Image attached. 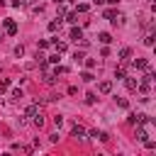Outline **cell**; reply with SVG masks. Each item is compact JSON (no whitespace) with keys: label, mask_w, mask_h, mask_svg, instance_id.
Returning <instances> with one entry per match:
<instances>
[{"label":"cell","mask_w":156,"mask_h":156,"mask_svg":"<svg viewBox=\"0 0 156 156\" xmlns=\"http://www.w3.org/2000/svg\"><path fill=\"white\" fill-rule=\"evenodd\" d=\"M85 134H88V132H85V129H83L80 124H76V127L71 129V136H73V139H78V141H85V139H88Z\"/></svg>","instance_id":"cell-1"},{"label":"cell","mask_w":156,"mask_h":156,"mask_svg":"<svg viewBox=\"0 0 156 156\" xmlns=\"http://www.w3.org/2000/svg\"><path fill=\"white\" fill-rule=\"evenodd\" d=\"M2 24H5V32H7L10 37H15V34H17V22H15V20H5Z\"/></svg>","instance_id":"cell-2"},{"label":"cell","mask_w":156,"mask_h":156,"mask_svg":"<svg viewBox=\"0 0 156 156\" xmlns=\"http://www.w3.org/2000/svg\"><path fill=\"white\" fill-rule=\"evenodd\" d=\"M132 66H134V71H149V68H151V63H149L146 58H136Z\"/></svg>","instance_id":"cell-3"},{"label":"cell","mask_w":156,"mask_h":156,"mask_svg":"<svg viewBox=\"0 0 156 156\" xmlns=\"http://www.w3.org/2000/svg\"><path fill=\"white\" fill-rule=\"evenodd\" d=\"M27 117H37V115H41V107H39V102H32L29 107H27V112H24Z\"/></svg>","instance_id":"cell-4"},{"label":"cell","mask_w":156,"mask_h":156,"mask_svg":"<svg viewBox=\"0 0 156 156\" xmlns=\"http://www.w3.org/2000/svg\"><path fill=\"white\" fill-rule=\"evenodd\" d=\"M98 90H100L102 95H110V93H112V80H102V83L98 85Z\"/></svg>","instance_id":"cell-5"},{"label":"cell","mask_w":156,"mask_h":156,"mask_svg":"<svg viewBox=\"0 0 156 156\" xmlns=\"http://www.w3.org/2000/svg\"><path fill=\"white\" fill-rule=\"evenodd\" d=\"M71 39H73V41L83 39V29H80V27H71Z\"/></svg>","instance_id":"cell-6"},{"label":"cell","mask_w":156,"mask_h":156,"mask_svg":"<svg viewBox=\"0 0 156 156\" xmlns=\"http://www.w3.org/2000/svg\"><path fill=\"white\" fill-rule=\"evenodd\" d=\"M117 56H119V61H127V58H129V56H132V49H129V46H122V49H119V54H117Z\"/></svg>","instance_id":"cell-7"},{"label":"cell","mask_w":156,"mask_h":156,"mask_svg":"<svg viewBox=\"0 0 156 156\" xmlns=\"http://www.w3.org/2000/svg\"><path fill=\"white\" fill-rule=\"evenodd\" d=\"M98 39H100V44H105V46H107V44L112 41V37H110L107 32H100V34H98Z\"/></svg>","instance_id":"cell-8"},{"label":"cell","mask_w":156,"mask_h":156,"mask_svg":"<svg viewBox=\"0 0 156 156\" xmlns=\"http://www.w3.org/2000/svg\"><path fill=\"white\" fill-rule=\"evenodd\" d=\"M54 46H56V54H63L68 46H66V41H58V39H54Z\"/></svg>","instance_id":"cell-9"},{"label":"cell","mask_w":156,"mask_h":156,"mask_svg":"<svg viewBox=\"0 0 156 156\" xmlns=\"http://www.w3.org/2000/svg\"><path fill=\"white\" fill-rule=\"evenodd\" d=\"M124 83H127V90H136V83H139V80H136V78H127V76H124Z\"/></svg>","instance_id":"cell-10"},{"label":"cell","mask_w":156,"mask_h":156,"mask_svg":"<svg viewBox=\"0 0 156 156\" xmlns=\"http://www.w3.org/2000/svg\"><path fill=\"white\" fill-rule=\"evenodd\" d=\"M90 136H93V139H100V141H107V139H110L105 132H98V129H95V132H90Z\"/></svg>","instance_id":"cell-11"},{"label":"cell","mask_w":156,"mask_h":156,"mask_svg":"<svg viewBox=\"0 0 156 156\" xmlns=\"http://www.w3.org/2000/svg\"><path fill=\"white\" fill-rule=\"evenodd\" d=\"M58 27H61V17H56L54 22H49V32H56Z\"/></svg>","instance_id":"cell-12"},{"label":"cell","mask_w":156,"mask_h":156,"mask_svg":"<svg viewBox=\"0 0 156 156\" xmlns=\"http://www.w3.org/2000/svg\"><path fill=\"white\" fill-rule=\"evenodd\" d=\"M95 102H98V95L95 93H88L85 95V105H95Z\"/></svg>","instance_id":"cell-13"},{"label":"cell","mask_w":156,"mask_h":156,"mask_svg":"<svg viewBox=\"0 0 156 156\" xmlns=\"http://www.w3.org/2000/svg\"><path fill=\"white\" fill-rule=\"evenodd\" d=\"M10 83H12L10 78H5V80H0V95H2V93H5L7 88H10Z\"/></svg>","instance_id":"cell-14"},{"label":"cell","mask_w":156,"mask_h":156,"mask_svg":"<svg viewBox=\"0 0 156 156\" xmlns=\"http://www.w3.org/2000/svg\"><path fill=\"white\" fill-rule=\"evenodd\" d=\"M22 95H24V93H22V90H20V88H15V90H12V93H10V98H12V100H20V98H22Z\"/></svg>","instance_id":"cell-15"},{"label":"cell","mask_w":156,"mask_h":156,"mask_svg":"<svg viewBox=\"0 0 156 156\" xmlns=\"http://www.w3.org/2000/svg\"><path fill=\"white\" fill-rule=\"evenodd\" d=\"M32 122H34V127H44V117H41V115L32 117Z\"/></svg>","instance_id":"cell-16"},{"label":"cell","mask_w":156,"mask_h":156,"mask_svg":"<svg viewBox=\"0 0 156 156\" xmlns=\"http://www.w3.org/2000/svg\"><path fill=\"white\" fill-rule=\"evenodd\" d=\"M115 15H117V10H105V20H110V22H112V20H115Z\"/></svg>","instance_id":"cell-17"},{"label":"cell","mask_w":156,"mask_h":156,"mask_svg":"<svg viewBox=\"0 0 156 156\" xmlns=\"http://www.w3.org/2000/svg\"><path fill=\"white\" fill-rule=\"evenodd\" d=\"M154 39H156L154 34H146V37H144V44H146V46H154Z\"/></svg>","instance_id":"cell-18"},{"label":"cell","mask_w":156,"mask_h":156,"mask_svg":"<svg viewBox=\"0 0 156 156\" xmlns=\"http://www.w3.org/2000/svg\"><path fill=\"white\" fill-rule=\"evenodd\" d=\"M15 56H17V58H20V56H24V46H22V44H17V46H15Z\"/></svg>","instance_id":"cell-19"},{"label":"cell","mask_w":156,"mask_h":156,"mask_svg":"<svg viewBox=\"0 0 156 156\" xmlns=\"http://www.w3.org/2000/svg\"><path fill=\"white\" fill-rule=\"evenodd\" d=\"M83 58H85V54H83V51H76V54H73V61H76V63H80Z\"/></svg>","instance_id":"cell-20"},{"label":"cell","mask_w":156,"mask_h":156,"mask_svg":"<svg viewBox=\"0 0 156 156\" xmlns=\"http://www.w3.org/2000/svg\"><path fill=\"white\" fill-rule=\"evenodd\" d=\"M80 78H83V80H85V83H90V80H95V78H93V73H90V71H85V73H80Z\"/></svg>","instance_id":"cell-21"},{"label":"cell","mask_w":156,"mask_h":156,"mask_svg":"<svg viewBox=\"0 0 156 156\" xmlns=\"http://www.w3.org/2000/svg\"><path fill=\"white\" fill-rule=\"evenodd\" d=\"M124 76H127V71H124V68H122V66H119V68H117V71H115V78H124Z\"/></svg>","instance_id":"cell-22"},{"label":"cell","mask_w":156,"mask_h":156,"mask_svg":"<svg viewBox=\"0 0 156 156\" xmlns=\"http://www.w3.org/2000/svg\"><path fill=\"white\" fill-rule=\"evenodd\" d=\"M117 107H122V110H127V107H129V102H127L124 98H119V100H117Z\"/></svg>","instance_id":"cell-23"},{"label":"cell","mask_w":156,"mask_h":156,"mask_svg":"<svg viewBox=\"0 0 156 156\" xmlns=\"http://www.w3.org/2000/svg\"><path fill=\"white\" fill-rule=\"evenodd\" d=\"M54 124L61 127V124H63V115H54Z\"/></svg>","instance_id":"cell-24"},{"label":"cell","mask_w":156,"mask_h":156,"mask_svg":"<svg viewBox=\"0 0 156 156\" xmlns=\"http://www.w3.org/2000/svg\"><path fill=\"white\" fill-rule=\"evenodd\" d=\"M85 10H88L85 2H78V5H76V12H85Z\"/></svg>","instance_id":"cell-25"},{"label":"cell","mask_w":156,"mask_h":156,"mask_svg":"<svg viewBox=\"0 0 156 156\" xmlns=\"http://www.w3.org/2000/svg\"><path fill=\"white\" fill-rule=\"evenodd\" d=\"M85 66L88 68H95V58H85Z\"/></svg>","instance_id":"cell-26"},{"label":"cell","mask_w":156,"mask_h":156,"mask_svg":"<svg viewBox=\"0 0 156 156\" xmlns=\"http://www.w3.org/2000/svg\"><path fill=\"white\" fill-rule=\"evenodd\" d=\"M24 5V0H12V7H22Z\"/></svg>","instance_id":"cell-27"},{"label":"cell","mask_w":156,"mask_h":156,"mask_svg":"<svg viewBox=\"0 0 156 156\" xmlns=\"http://www.w3.org/2000/svg\"><path fill=\"white\" fill-rule=\"evenodd\" d=\"M93 2H95V5H105V0H93Z\"/></svg>","instance_id":"cell-28"},{"label":"cell","mask_w":156,"mask_h":156,"mask_svg":"<svg viewBox=\"0 0 156 156\" xmlns=\"http://www.w3.org/2000/svg\"><path fill=\"white\" fill-rule=\"evenodd\" d=\"M105 2H110V5H117V0H105Z\"/></svg>","instance_id":"cell-29"},{"label":"cell","mask_w":156,"mask_h":156,"mask_svg":"<svg viewBox=\"0 0 156 156\" xmlns=\"http://www.w3.org/2000/svg\"><path fill=\"white\" fill-rule=\"evenodd\" d=\"M54 2H61V0H54Z\"/></svg>","instance_id":"cell-30"}]
</instances>
